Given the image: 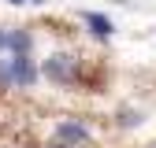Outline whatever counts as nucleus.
Segmentation results:
<instances>
[{
	"label": "nucleus",
	"instance_id": "obj_1",
	"mask_svg": "<svg viewBox=\"0 0 156 148\" xmlns=\"http://www.w3.org/2000/svg\"><path fill=\"white\" fill-rule=\"evenodd\" d=\"M41 74H45V78H52V82L71 85V82H74V59H71V56H48L45 67H41Z\"/></svg>",
	"mask_w": 156,
	"mask_h": 148
},
{
	"label": "nucleus",
	"instance_id": "obj_2",
	"mask_svg": "<svg viewBox=\"0 0 156 148\" xmlns=\"http://www.w3.org/2000/svg\"><path fill=\"white\" fill-rule=\"evenodd\" d=\"M56 141L78 148V144L89 141V130H86V122H71V119H63V122H56Z\"/></svg>",
	"mask_w": 156,
	"mask_h": 148
},
{
	"label": "nucleus",
	"instance_id": "obj_3",
	"mask_svg": "<svg viewBox=\"0 0 156 148\" xmlns=\"http://www.w3.org/2000/svg\"><path fill=\"white\" fill-rule=\"evenodd\" d=\"M34 78H37V70L30 63V56H15V59L8 63V82H15V85H34Z\"/></svg>",
	"mask_w": 156,
	"mask_h": 148
},
{
	"label": "nucleus",
	"instance_id": "obj_4",
	"mask_svg": "<svg viewBox=\"0 0 156 148\" xmlns=\"http://www.w3.org/2000/svg\"><path fill=\"white\" fill-rule=\"evenodd\" d=\"M82 22H86L97 37H112V30H115L112 18H108V15H97V11H82Z\"/></svg>",
	"mask_w": 156,
	"mask_h": 148
},
{
	"label": "nucleus",
	"instance_id": "obj_5",
	"mask_svg": "<svg viewBox=\"0 0 156 148\" xmlns=\"http://www.w3.org/2000/svg\"><path fill=\"white\" fill-rule=\"evenodd\" d=\"M4 45H11V48H15V56H26V52H30V33L15 30V33H8V37H4Z\"/></svg>",
	"mask_w": 156,
	"mask_h": 148
},
{
	"label": "nucleus",
	"instance_id": "obj_6",
	"mask_svg": "<svg viewBox=\"0 0 156 148\" xmlns=\"http://www.w3.org/2000/svg\"><path fill=\"white\" fill-rule=\"evenodd\" d=\"M141 115H134V111H123V126H138Z\"/></svg>",
	"mask_w": 156,
	"mask_h": 148
},
{
	"label": "nucleus",
	"instance_id": "obj_7",
	"mask_svg": "<svg viewBox=\"0 0 156 148\" xmlns=\"http://www.w3.org/2000/svg\"><path fill=\"white\" fill-rule=\"evenodd\" d=\"M11 4H45V0H11Z\"/></svg>",
	"mask_w": 156,
	"mask_h": 148
},
{
	"label": "nucleus",
	"instance_id": "obj_8",
	"mask_svg": "<svg viewBox=\"0 0 156 148\" xmlns=\"http://www.w3.org/2000/svg\"><path fill=\"white\" fill-rule=\"evenodd\" d=\"M52 148H71V144H63V141H56V144H52Z\"/></svg>",
	"mask_w": 156,
	"mask_h": 148
},
{
	"label": "nucleus",
	"instance_id": "obj_9",
	"mask_svg": "<svg viewBox=\"0 0 156 148\" xmlns=\"http://www.w3.org/2000/svg\"><path fill=\"white\" fill-rule=\"evenodd\" d=\"M0 48H4V33H0Z\"/></svg>",
	"mask_w": 156,
	"mask_h": 148
},
{
	"label": "nucleus",
	"instance_id": "obj_10",
	"mask_svg": "<svg viewBox=\"0 0 156 148\" xmlns=\"http://www.w3.org/2000/svg\"><path fill=\"white\" fill-rule=\"evenodd\" d=\"M152 148H156V144H152Z\"/></svg>",
	"mask_w": 156,
	"mask_h": 148
}]
</instances>
